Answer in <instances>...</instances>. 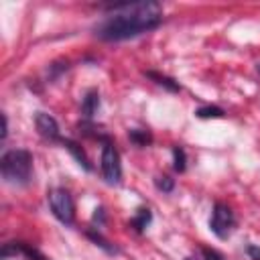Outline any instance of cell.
Returning a JSON list of instances; mask_svg holds the SVG:
<instances>
[{
	"label": "cell",
	"mask_w": 260,
	"mask_h": 260,
	"mask_svg": "<svg viewBox=\"0 0 260 260\" xmlns=\"http://www.w3.org/2000/svg\"><path fill=\"white\" fill-rule=\"evenodd\" d=\"M108 16L93 26V35L108 43L128 41L154 30L162 22L158 2H120L106 6Z\"/></svg>",
	"instance_id": "1"
},
{
	"label": "cell",
	"mask_w": 260,
	"mask_h": 260,
	"mask_svg": "<svg viewBox=\"0 0 260 260\" xmlns=\"http://www.w3.org/2000/svg\"><path fill=\"white\" fill-rule=\"evenodd\" d=\"M0 173L8 185L24 187L32 181V154L26 148H10L0 158Z\"/></svg>",
	"instance_id": "2"
},
{
	"label": "cell",
	"mask_w": 260,
	"mask_h": 260,
	"mask_svg": "<svg viewBox=\"0 0 260 260\" xmlns=\"http://www.w3.org/2000/svg\"><path fill=\"white\" fill-rule=\"evenodd\" d=\"M47 201H49L51 213L61 223L71 225L75 221V203H73V197L69 195V191H65L61 187H55L47 193Z\"/></svg>",
	"instance_id": "3"
},
{
	"label": "cell",
	"mask_w": 260,
	"mask_h": 260,
	"mask_svg": "<svg viewBox=\"0 0 260 260\" xmlns=\"http://www.w3.org/2000/svg\"><path fill=\"white\" fill-rule=\"evenodd\" d=\"M102 177L108 185H118L122 181L120 152L110 138L104 140V144H102Z\"/></svg>",
	"instance_id": "4"
},
{
	"label": "cell",
	"mask_w": 260,
	"mask_h": 260,
	"mask_svg": "<svg viewBox=\"0 0 260 260\" xmlns=\"http://www.w3.org/2000/svg\"><path fill=\"white\" fill-rule=\"evenodd\" d=\"M234 228H236V215H234V211H232L225 203L217 201V203L213 205V211H211L209 230H211L219 240H228V238L232 236Z\"/></svg>",
	"instance_id": "5"
},
{
	"label": "cell",
	"mask_w": 260,
	"mask_h": 260,
	"mask_svg": "<svg viewBox=\"0 0 260 260\" xmlns=\"http://www.w3.org/2000/svg\"><path fill=\"white\" fill-rule=\"evenodd\" d=\"M35 126H37V132L45 140H61L59 138V124H57V120L51 114L37 112L35 114Z\"/></svg>",
	"instance_id": "6"
},
{
	"label": "cell",
	"mask_w": 260,
	"mask_h": 260,
	"mask_svg": "<svg viewBox=\"0 0 260 260\" xmlns=\"http://www.w3.org/2000/svg\"><path fill=\"white\" fill-rule=\"evenodd\" d=\"M16 254H22L26 260H49L45 254H41L37 248H30L22 242H8L4 244L2 248V258H8V256H16Z\"/></svg>",
	"instance_id": "7"
},
{
	"label": "cell",
	"mask_w": 260,
	"mask_h": 260,
	"mask_svg": "<svg viewBox=\"0 0 260 260\" xmlns=\"http://www.w3.org/2000/svg\"><path fill=\"white\" fill-rule=\"evenodd\" d=\"M98 112H100V91L98 89H89L83 95V102H81V116L85 120H93Z\"/></svg>",
	"instance_id": "8"
},
{
	"label": "cell",
	"mask_w": 260,
	"mask_h": 260,
	"mask_svg": "<svg viewBox=\"0 0 260 260\" xmlns=\"http://www.w3.org/2000/svg\"><path fill=\"white\" fill-rule=\"evenodd\" d=\"M61 144L73 154V158L77 160V165L79 167H83V171H91V162H89V158H87V154H85V150L75 142V140H71V138H61Z\"/></svg>",
	"instance_id": "9"
},
{
	"label": "cell",
	"mask_w": 260,
	"mask_h": 260,
	"mask_svg": "<svg viewBox=\"0 0 260 260\" xmlns=\"http://www.w3.org/2000/svg\"><path fill=\"white\" fill-rule=\"evenodd\" d=\"M144 75H146L148 79H152L156 85L165 87L167 91H173V93L181 91V85H179V81H175L173 77H169V75H165V73H158V71H146Z\"/></svg>",
	"instance_id": "10"
},
{
	"label": "cell",
	"mask_w": 260,
	"mask_h": 260,
	"mask_svg": "<svg viewBox=\"0 0 260 260\" xmlns=\"http://www.w3.org/2000/svg\"><path fill=\"white\" fill-rule=\"evenodd\" d=\"M150 221H152V213H150V209H148V207H140V209H136V215L132 217L130 225H132L138 234H142V232L148 228Z\"/></svg>",
	"instance_id": "11"
},
{
	"label": "cell",
	"mask_w": 260,
	"mask_h": 260,
	"mask_svg": "<svg viewBox=\"0 0 260 260\" xmlns=\"http://www.w3.org/2000/svg\"><path fill=\"white\" fill-rule=\"evenodd\" d=\"M128 138H130V140H132L136 146H148V144L152 142L150 132H148V130H140V128L130 130V132H128Z\"/></svg>",
	"instance_id": "12"
},
{
	"label": "cell",
	"mask_w": 260,
	"mask_h": 260,
	"mask_svg": "<svg viewBox=\"0 0 260 260\" xmlns=\"http://www.w3.org/2000/svg\"><path fill=\"white\" fill-rule=\"evenodd\" d=\"M195 116L201 118V120H207V118H223L225 112L221 108H217V106H201V108L195 110Z\"/></svg>",
	"instance_id": "13"
},
{
	"label": "cell",
	"mask_w": 260,
	"mask_h": 260,
	"mask_svg": "<svg viewBox=\"0 0 260 260\" xmlns=\"http://www.w3.org/2000/svg\"><path fill=\"white\" fill-rule=\"evenodd\" d=\"M173 169L177 173H183L187 169V156L181 146H173Z\"/></svg>",
	"instance_id": "14"
},
{
	"label": "cell",
	"mask_w": 260,
	"mask_h": 260,
	"mask_svg": "<svg viewBox=\"0 0 260 260\" xmlns=\"http://www.w3.org/2000/svg\"><path fill=\"white\" fill-rule=\"evenodd\" d=\"M154 185H156V189L162 191V193H171V191L175 189V181H173L171 177H167V175L154 177Z\"/></svg>",
	"instance_id": "15"
},
{
	"label": "cell",
	"mask_w": 260,
	"mask_h": 260,
	"mask_svg": "<svg viewBox=\"0 0 260 260\" xmlns=\"http://www.w3.org/2000/svg\"><path fill=\"white\" fill-rule=\"evenodd\" d=\"M87 238H91V240H93V242H95L100 248H104L106 252H110V254H112V252H116V248H114V246H110V244H108V242L102 238V234H95L93 230H89V232H87Z\"/></svg>",
	"instance_id": "16"
},
{
	"label": "cell",
	"mask_w": 260,
	"mask_h": 260,
	"mask_svg": "<svg viewBox=\"0 0 260 260\" xmlns=\"http://www.w3.org/2000/svg\"><path fill=\"white\" fill-rule=\"evenodd\" d=\"M201 256L203 260H223V256L213 248H201Z\"/></svg>",
	"instance_id": "17"
},
{
	"label": "cell",
	"mask_w": 260,
	"mask_h": 260,
	"mask_svg": "<svg viewBox=\"0 0 260 260\" xmlns=\"http://www.w3.org/2000/svg\"><path fill=\"white\" fill-rule=\"evenodd\" d=\"M246 254L250 256V260H260V248L254 246V244H248L246 246Z\"/></svg>",
	"instance_id": "18"
},
{
	"label": "cell",
	"mask_w": 260,
	"mask_h": 260,
	"mask_svg": "<svg viewBox=\"0 0 260 260\" xmlns=\"http://www.w3.org/2000/svg\"><path fill=\"white\" fill-rule=\"evenodd\" d=\"M2 120H4V130H2V140H6V136H8V118H6V114L2 116Z\"/></svg>",
	"instance_id": "19"
}]
</instances>
